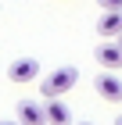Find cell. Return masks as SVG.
<instances>
[{
    "label": "cell",
    "mask_w": 122,
    "mask_h": 125,
    "mask_svg": "<svg viewBox=\"0 0 122 125\" xmlns=\"http://www.w3.org/2000/svg\"><path fill=\"white\" fill-rule=\"evenodd\" d=\"M115 125H122V115H119V118H115Z\"/></svg>",
    "instance_id": "cell-10"
},
{
    "label": "cell",
    "mask_w": 122,
    "mask_h": 125,
    "mask_svg": "<svg viewBox=\"0 0 122 125\" xmlns=\"http://www.w3.org/2000/svg\"><path fill=\"white\" fill-rule=\"evenodd\" d=\"M79 125H90V122H79Z\"/></svg>",
    "instance_id": "cell-12"
},
{
    "label": "cell",
    "mask_w": 122,
    "mask_h": 125,
    "mask_svg": "<svg viewBox=\"0 0 122 125\" xmlns=\"http://www.w3.org/2000/svg\"><path fill=\"white\" fill-rule=\"evenodd\" d=\"M94 89L104 96V100H111V104H122V79L111 75V72H104V75L94 79Z\"/></svg>",
    "instance_id": "cell-4"
},
{
    "label": "cell",
    "mask_w": 122,
    "mask_h": 125,
    "mask_svg": "<svg viewBox=\"0 0 122 125\" xmlns=\"http://www.w3.org/2000/svg\"><path fill=\"white\" fill-rule=\"evenodd\" d=\"M119 47H122V36H119Z\"/></svg>",
    "instance_id": "cell-11"
},
{
    "label": "cell",
    "mask_w": 122,
    "mask_h": 125,
    "mask_svg": "<svg viewBox=\"0 0 122 125\" xmlns=\"http://www.w3.org/2000/svg\"><path fill=\"white\" fill-rule=\"evenodd\" d=\"M94 57H97V64H101L104 72H119L122 68V47H119V39H104L101 47L94 50Z\"/></svg>",
    "instance_id": "cell-3"
},
{
    "label": "cell",
    "mask_w": 122,
    "mask_h": 125,
    "mask_svg": "<svg viewBox=\"0 0 122 125\" xmlns=\"http://www.w3.org/2000/svg\"><path fill=\"white\" fill-rule=\"evenodd\" d=\"M43 111H47V125H72V111L61 104V96H50Z\"/></svg>",
    "instance_id": "cell-7"
},
{
    "label": "cell",
    "mask_w": 122,
    "mask_h": 125,
    "mask_svg": "<svg viewBox=\"0 0 122 125\" xmlns=\"http://www.w3.org/2000/svg\"><path fill=\"white\" fill-rule=\"evenodd\" d=\"M7 79L14 82V86H29V82H36V79H40V61L18 57L14 64H7Z\"/></svg>",
    "instance_id": "cell-2"
},
{
    "label": "cell",
    "mask_w": 122,
    "mask_h": 125,
    "mask_svg": "<svg viewBox=\"0 0 122 125\" xmlns=\"http://www.w3.org/2000/svg\"><path fill=\"white\" fill-rule=\"evenodd\" d=\"M97 32L104 39H119L122 36V11H104L97 18Z\"/></svg>",
    "instance_id": "cell-5"
},
{
    "label": "cell",
    "mask_w": 122,
    "mask_h": 125,
    "mask_svg": "<svg viewBox=\"0 0 122 125\" xmlns=\"http://www.w3.org/2000/svg\"><path fill=\"white\" fill-rule=\"evenodd\" d=\"M18 122L22 125H47V111L36 100H22L18 104Z\"/></svg>",
    "instance_id": "cell-6"
},
{
    "label": "cell",
    "mask_w": 122,
    "mask_h": 125,
    "mask_svg": "<svg viewBox=\"0 0 122 125\" xmlns=\"http://www.w3.org/2000/svg\"><path fill=\"white\" fill-rule=\"evenodd\" d=\"M101 11H122V0H97Z\"/></svg>",
    "instance_id": "cell-8"
},
{
    "label": "cell",
    "mask_w": 122,
    "mask_h": 125,
    "mask_svg": "<svg viewBox=\"0 0 122 125\" xmlns=\"http://www.w3.org/2000/svg\"><path fill=\"white\" fill-rule=\"evenodd\" d=\"M79 82V72H75L72 64H61V68H54L43 82H40V93H43V100H50V96H61V93H68V89Z\"/></svg>",
    "instance_id": "cell-1"
},
{
    "label": "cell",
    "mask_w": 122,
    "mask_h": 125,
    "mask_svg": "<svg viewBox=\"0 0 122 125\" xmlns=\"http://www.w3.org/2000/svg\"><path fill=\"white\" fill-rule=\"evenodd\" d=\"M0 125H22V122H0Z\"/></svg>",
    "instance_id": "cell-9"
}]
</instances>
